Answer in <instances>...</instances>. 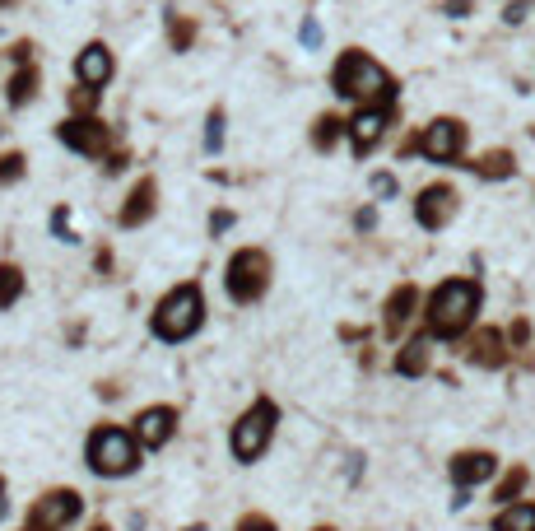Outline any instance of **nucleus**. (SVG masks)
Instances as JSON below:
<instances>
[{
	"instance_id": "obj_45",
	"label": "nucleus",
	"mask_w": 535,
	"mask_h": 531,
	"mask_svg": "<svg viewBox=\"0 0 535 531\" xmlns=\"http://www.w3.org/2000/svg\"><path fill=\"white\" fill-rule=\"evenodd\" d=\"M0 5H14V0H0Z\"/></svg>"
},
{
	"instance_id": "obj_14",
	"label": "nucleus",
	"mask_w": 535,
	"mask_h": 531,
	"mask_svg": "<svg viewBox=\"0 0 535 531\" xmlns=\"http://www.w3.org/2000/svg\"><path fill=\"white\" fill-rule=\"evenodd\" d=\"M391 122V108H359L354 112V122H349V140H354V154H368L382 140V131H387Z\"/></svg>"
},
{
	"instance_id": "obj_10",
	"label": "nucleus",
	"mask_w": 535,
	"mask_h": 531,
	"mask_svg": "<svg viewBox=\"0 0 535 531\" xmlns=\"http://www.w3.org/2000/svg\"><path fill=\"white\" fill-rule=\"evenodd\" d=\"M56 140L75 154H89V159H103L107 140H112V126H103L98 117H70V122L56 126Z\"/></svg>"
},
{
	"instance_id": "obj_1",
	"label": "nucleus",
	"mask_w": 535,
	"mask_h": 531,
	"mask_svg": "<svg viewBox=\"0 0 535 531\" xmlns=\"http://www.w3.org/2000/svg\"><path fill=\"white\" fill-rule=\"evenodd\" d=\"M331 89L340 98H354L359 108H396V80L359 47L340 52V61L331 70Z\"/></svg>"
},
{
	"instance_id": "obj_42",
	"label": "nucleus",
	"mask_w": 535,
	"mask_h": 531,
	"mask_svg": "<svg viewBox=\"0 0 535 531\" xmlns=\"http://www.w3.org/2000/svg\"><path fill=\"white\" fill-rule=\"evenodd\" d=\"M182 531H205V522H191V527H182Z\"/></svg>"
},
{
	"instance_id": "obj_38",
	"label": "nucleus",
	"mask_w": 535,
	"mask_h": 531,
	"mask_svg": "<svg viewBox=\"0 0 535 531\" xmlns=\"http://www.w3.org/2000/svg\"><path fill=\"white\" fill-rule=\"evenodd\" d=\"M466 10H470V0H447V5H442V14H452V19H461Z\"/></svg>"
},
{
	"instance_id": "obj_25",
	"label": "nucleus",
	"mask_w": 535,
	"mask_h": 531,
	"mask_svg": "<svg viewBox=\"0 0 535 531\" xmlns=\"http://www.w3.org/2000/svg\"><path fill=\"white\" fill-rule=\"evenodd\" d=\"M168 42H173V52H191V42H196V24H191L187 14L168 10Z\"/></svg>"
},
{
	"instance_id": "obj_34",
	"label": "nucleus",
	"mask_w": 535,
	"mask_h": 531,
	"mask_svg": "<svg viewBox=\"0 0 535 531\" xmlns=\"http://www.w3.org/2000/svg\"><path fill=\"white\" fill-rule=\"evenodd\" d=\"M126 164H131V154H126V150H112V154H107V177H117Z\"/></svg>"
},
{
	"instance_id": "obj_22",
	"label": "nucleus",
	"mask_w": 535,
	"mask_h": 531,
	"mask_svg": "<svg viewBox=\"0 0 535 531\" xmlns=\"http://www.w3.org/2000/svg\"><path fill=\"white\" fill-rule=\"evenodd\" d=\"M526 485H531V471H526V466H512L508 476L498 480V490H494V499L503 508L508 504H522V494H526Z\"/></svg>"
},
{
	"instance_id": "obj_21",
	"label": "nucleus",
	"mask_w": 535,
	"mask_h": 531,
	"mask_svg": "<svg viewBox=\"0 0 535 531\" xmlns=\"http://www.w3.org/2000/svg\"><path fill=\"white\" fill-rule=\"evenodd\" d=\"M489 531H535V504H526V499L522 504H508Z\"/></svg>"
},
{
	"instance_id": "obj_35",
	"label": "nucleus",
	"mask_w": 535,
	"mask_h": 531,
	"mask_svg": "<svg viewBox=\"0 0 535 531\" xmlns=\"http://www.w3.org/2000/svg\"><path fill=\"white\" fill-rule=\"evenodd\" d=\"M373 191H377V196H396V177H391V173H377L373 177Z\"/></svg>"
},
{
	"instance_id": "obj_19",
	"label": "nucleus",
	"mask_w": 535,
	"mask_h": 531,
	"mask_svg": "<svg viewBox=\"0 0 535 531\" xmlns=\"http://www.w3.org/2000/svg\"><path fill=\"white\" fill-rule=\"evenodd\" d=\"M475 177H484V182H503V177H512L517 173V159H512L508 150H489V154H480L475 164H466Z\"/></svg>"
},
{
	"instance_id": "obj_24",
	"label": "nucleus",
	"mask_w": 535,
	"mask_h": 531,
	"mask_svg": "<svg viewBox=\"0 0 535 531\" xmlns=\"http://www.w3.org/2000/svg\"><path fill=\"white\" fill-rule=\"evenodd\" d=\"M340 131H349V122H340L335 112H321L317 122H312V145H317V150H335Z\"/></svg>"
},
{
	"instance_id": "obj_37",
	"label": "nucleus",
	"mask_w": 535,
	"mask_h": 531,
	"mask_svg": "<svg viewBox=\"0 0 535 531\" xmlns=\"http://www.w3.org/2000/svg\"><path fill=\"white\" fill-rule=\"evenodd\" d=\"M303 42H308V47H317V42H321V28H317V19H308V24H303Z\"/></svg>"
},
{
	"instance_id": "obj_3",
	"label": "nucleus",
	"mask_w": 535,
	"mask_h": 531,
	"mask_svg": "<svg viewBox=\"0 0 535 531\" xmlns=\"http://www.w3.org/2000/svg\"><path fill=\"white\" fill-rule=\"evenodd\" d=\"M480 313V285L475 280H442L424 303V331L438 341H461Z\"/></svg>"
},
{
	"instance_id": "obj_15",
	"label": "nucleus",
	"mask_w": 535,
	"mask_h": 531,
	"mask_svg": "<svg viewBox=\"0 0 535 531\" xmlns=\"http://www.w3.org/2000/svg\"><path fill=\"white\" fill-rule=\"evenodd\" d=\"M112 70H117V61L107 52V42H89V47L75 56V75H80V84H89V89H103V84L112 80Z\"/></svg>"
},
{
	"instance_id": "obj_31",
	"label": "nucleus",
	"mask_w": 535,
	"mask_h": 531,
	"mask_svg": "<svg viewBox=\"0 0 535 531\" xmlns=\"http://www.w3.org/2000/svg\"><path fill=\"white\" fill-rule=\"evenodd\" d=\"M526 10H531V0H508V5H503V19H508V24H522Z\"/></svg>"
},
{
	"instance_id": "obj_8",
	"label": "nucleus",
	"mask_w": 535,
	"mask_h": 531,
	"mask_svg": "<svg viewBox=\"0 0 535 531\" xmlns=\"http://www.w3.org/2000/svg\"><path fill=\"white\" fill-rule=\"evenodd\" d=\"M466 150V126L456 122V117H438V122L424 126V136H419V154H428L433 164H456Z\"/></svg>"
},
{
	"instance_id": "obj_20",
	"label": "nucleus",
	"mask_w": 535,
	"mask_h": 531,
	"mask_svg": "<svg viewBox=\"0 0 535 531\" xmlns=\"http://www.w3.org/2000/svg\"><path fill=\"white\" fill-rule=\"evenodd\" d=\"M5 98H10V108H28V103L38 98V70H33V66L14 70V80L5 84Z\"/></svg>"
},
{
	"instance_id": "obj_12",
	"label": "nucleus",
	"mask_w": 535,
	"mask_h": 531,
	"mask_svg": "<svg viewBox=\"0 0 535 531\" xmlns=\"http://www.w3.org/2000/svg\"><path fill=\"white\" fill-rule=\"evenodd\" d=\"M452 215H456V191L447 187V182H433V187L419 191L415 219L424 224V229H442V224H447Z\"/></svg>"
},
{
	"instance_id": "obj_28",
	"label": "nucleus",
	"mask_w": 535,
	"mask_h": 531,
	"mask_svg": "<svg viewBox=\"0 0 535 531\" xmlns=\"http://www.w3.org/2000/svg\"><path fill=\"white\" fill-rule=\"evenodd\" d=\"M98 94H103V89H89V84L70 89V108H75V117H89V112L98 108Z\"/></svg>"
},
{
	"instance_id": "obj_23",
	"label": "nucleus",
	"mask_w": 535,
	"mask_h": 531,
	"mask_svg": "<svg viewBox=\"0 0 535 531\" xmlns=\"http://www.w3.org/2000/svg\"><path fill=\"white\" fill-rule=\"evenodd\" d=\"M24 299V271L14 261H0V313Z\"/></svg>"
},
{
	"instance_id": "obj_9",
	"label": "nucleus",
	"mask_w": 535,
	"mask_h": 531,
	"mask_svg": "<svg viewBox=\"0 0 535 531\" xmlns=\"http://www.w3.org/2000/svg\"><path fill=\"white\" fill-rule=\"evenodd\" d=\"M177 406H145L140 415L131 420V434H135V443L145 452H159V448H168L173 443V434H177Z\"/></svg>"
},
{
	"instance_id": "obj_32",
	"label": "nucleus",
	"mask_w": 535,
	"mask_h": 531,
	"mask_svg": "<svg viewBox=\"0 0 535 531\" xmlns=\"http://www.w3.org/2000/svg\"><path fill=\"white\" fill-rule=\"evenodd\" d=\"M508 341L522 350V345L531 341V322H522V317H517V322H512V331H508Z\"/></svg>"
},
{
	"instance_id": "obj_30",
	"label": "nucleus",
	"mask_w": 535,
	"mask_h": 531,
	"mask_svg": "<svg viewBox=\"0 0 535 531\" xmlns=\"http://www.w3.org/2000/svg\"><path fill=\"white\" fill-rule=\"evenodd\" d=\"M52 233H56V238H66V243H75V233H70V210H66V205H56V210H52Z\"/></svg>"
},
{
	"instance_id": "obj_7",
	"label": "nucleus",
	"mask_w": 535,
	"mask_h": 531,
	"mask_svg": "<svg viewBox=\"0 0 535 531\" xmlns=\"http://www.w3.org/2000/svg\"><path fill=\"white\" fill-rule=\"evenodd\" d=\"M80 518H84V494L70 490V485H56V490L33 499V508L24 513V527L19 531H70Z\"/></svg>"
},
{
	"instance_id": "obj_13",
	"label": "nucleus",
	"mask_w": 535,
	"mask_h": 531,
	"mask_svg": "<svg viewBox=\"0 0 535 531\" xmlns=\"http://www.w3.org/2000/svg\"><path fill=\"white\" fill-rule=\"evenodd\" d=\"M154 205H159V182H154V177H140L131 187V196H126V205H121L117 224L121 229H140V224L154 215Z\"/></svg>"
},
{
	"instance_id": "obj_44",
	"label": "nucleus",
	"mask_w": 535,
	"mask_h": 531,
	"mask_svg": "<svg viewBox=\"0 0 535 531\" xmlns=\"http://www.w3.org/2000/svg\"><path fill=\"white\" fill-rule=\"evenodd\" d=\"M312 531H335V527H331V522H321V527H312Z\"/></svg>"
},
{
	"instance_id": "obj_17",
	"label": "nucleus",
	"mask_w": 535,
	"mask_h": 531,
	"mask_svg": "<svg viewBox=\"0 0 535 531\" xmlns=\"http://www.w3.org/2000/svg\"><path fill=\"white\" fill-rule=\"evenodd\" d=\"M419 313V289L415 285H401V289H391V299L387 308H382V331H387L391 341L405 331V322Z\"/></svg>"
},
{
	"instance_id": "obj_6",
	"label": "nucleus",
	"mask_w": 535,
	"mask_h": 531,
	"mask_svg": "<svg viewBox=\"0 0 535 531\" xmlns=\"http://www.w3.org/2000/svg\"><path fill=\"white\" fill-rule=\"evenodd\" d=\"M224 289H228V299L242 303V308L256 303L270 289V257L261 247H238L224 266Z\"/></svg>"
},
{
	"instance_id": "obj_2",
	"label": "nucleus",
	"mask_w": 535,
	"mask_h": 531,
	"mask_svg": "<svg viewBox=\"0 0 535 531\" xmlns=\"http://www.w3.org/2000/svg\"><path fill=\"white\" fill-rule=\"evenodd\" d=\"M145 462V448L135 443L131 424H94L89 438H84V466L94 471L98 480H126L140 471Z\"/></svg>"
},
{
	"instance_id": "obj_39",
	"label": "nucleus",
	"mask_w": 535,
	"mask_h": 531,
	"mask_svg": "<svg viewBox=\"0 0 535 531\" xmlns=\"http://www.w3.org/2000/svg\"><path fill=\"white\" fill-rule=\"evenodd\" d=\"M373 224H377V215H373V210H359V215H354V229H363V233H368V229H373Z\"/></svg>"
},
{
	"instance_id": "obj_11",
	"label": "nucleus",
	"mask_w": 535,
	"mask_h": 531,
	"mask_svg": "<svg viewBox=\"0 0 535 531\" xmlns=\"http://www.w3.org/2000/svg\"><path fill=\"white\" fill-rule=\"evenodd\" d=\"M494 471H498V457H494V452H484V448L456 452L452 462H447V476H452L456 494H466V490H475V485H484Z\"/></svg>"
},
{
	"instance_id": "obj_36",
	"label": "nucleus",
	"mask_w": 535,
	"mask_h": 531,
	"mask_svg": "<svg viewBox=\"0 0 535 531\" xmlns=\"http://www.w3.org/2000/svg\"><path fill=\"white\" fill-rule=\"evenodd\" d=\"M10 56L19 61V66H33V42H14L10 47Z\"/></svg>"
},
{
	"instance_id": "obj_27",
	"label": "nucleus",
	"mask_w": 535,
	"mask_h": 531,
	"mask_svg": "<svg viewBox=\"0 0 535 531\" xmlns=\"http://www.w3.org/2000/svg\"><path fill=\"white\" fill-rule=\"evenodd\" d=\"M219 150H224V112L214 108L205 117V154H219Z\"/></svg>"
},
{
	"instance_id": "obj_33",
	"label": "nucleus",
	"mask_w": 535,
	"mask_h": 531,
	"mask_svg": "<svg viewBox=\"0 0 535 531\" xmlns=\"http://www.w3.org/2000/svg\"><path fill=\"white\" fill-rule=\"evenodd\" d=\"M233 229V210H214L210 215V233H228Z\"/></svg>"
},
{
	"instance_id": "obj_16",
	"label": "nucleus",
	"mask_w": 535,
	"mask_h": 531,
	"mask_svg": "<svg viewBox=\"0 0 535 531\" xmlns=\"http://www.w3.org/2000/svg\"><path fill=\"white\" fill-rule=\"evenodd\" d=\"M466 359L475 368H503V364H508V336H503V331H494V327L475 331V336H470V345H466Z\"/></svg>"
},
{
	"instance_id": "obj_43",
	"label": "nucleus",
	"mask_w": 535,
	"mask_h": 531,
	"mask_svg": "<svg viewBox=\"0 0 535 531\" xmlns=\"http://www.w3.org/2000/svg\"><path fill=\"white\" fill-rule=\"evenodd\" d=\"M89 531H112V527H107V522H94V527H89Z\"/></svg>"
},
{
	"instance_id": "obj_26",
	"label": "nucleus",
	"mask_w": 535,
	"mask_h": 531,
	"mask_svg": "<svg viewBox=\"0 0 535 531\" xmlns=\"http://www.w3.org/2000/svg\"><path fill=\"white\" fill-rule=\"evenodd\" d=\"M28 173V159L19 150H10V154H0V187H10V182H19V177Z\"/></svg>"
},
{
	"instance_id": "obj_18",
	"label": "nucleus",
	"mask_w": 535,
	"mask_h": 531,
	"mask_svg": "<svg viewBox=\"0 0 535 531\" xmlns=\"http://www.w3.org/2000/svg\"><path fill=\"white\" fill-rule=\"evenodd\" d=\"M428 341H433V336L424 331V336H410V341L396 350V373H401V378H424L428 373V359H433Z\"/></svg>"
},
{
	"instance_id": "obj_41",
	"label": "nucleus",
	"mask_w": 535,
	"mask_h": 531,
	"mask_svg": "<svg viewBox=\"0 0 535 531\" xmlns=\"http://www.w3.org/2000/svg\"><path fill=\"white\" fill-rule=\"evenodd\" d=\"M5 508H10V499H5V476H0V518H5Z\"/></svg>"
},
{
	"instance_id": "obj_29",
	"label": "nucleus",
	"mask_w": 535,
	"mask_h": 531,
	"mask_svg": "<svg viewBox=\"0 0 535 531\" xmlns=\"http://www.w3.org/2000/svg\"><path fill=\"white\" fill-rule=\"evenodd\" d=\"M233 531H280V522L266 518V513H242L238 527H233Z\"/></svg>"
},
{
	"instance_id": "obj_4",
	"label": "nucleus",
	"mask_w": 535,
	"mask_h": 531,
	"mask_svg": "<svg viewBox=\"0 0 535 531\" xmlns=\"http://www.w3.org/2000/svg\"><path fill=\"white\" fill-rule=\"evenodd\" d=\"M201 327H205V294H201V285H196V280L168 289V294L154 303V313H149V331H154L163 345L191 341Z\"/></svg>"
},
{
	"instance_id": "obj_5",
	"label": "nucleus",
	"mask_w": 535,
	"mask_h": 531,
	"mask_svg": "<svg viewBox=\"0 0 535 531\" xmlns=\"http://www.w3.org/2000/svg\"><path fill=\"white\" fill-rule=\"evenodd\" d=\"M275 429H280V406L270 396H256L252 406L233 420V434H228V452L238 457L242 466H252L266 457V448L275 443Z\"/></svg>"
},
{
	"instance_id": "obj_40",
	"label": "nucleus",
	"mask_w": 535,
	"mask_h": 531,
	"mask_svg": "<svg viewBox=\"0 0 535 531\" xmlns=\"http://www.w3.org/2000/svg\"><path fill=\"white\" fill-rule=\"evenodd\" d=\"M98 396H103V401H117L121 387H117V382H98Z\"/></svg>"
}]
</instances>
